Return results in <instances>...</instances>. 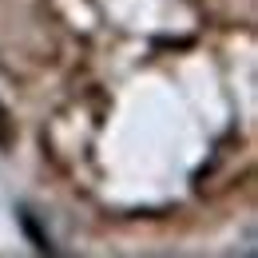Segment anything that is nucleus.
<instances>
[{
    "mask_svg": "<svg viewBox=\"0 0 258 258\" xmlns=\"http://www.w3.org/2000/svg\"><path fill=\"white\" fill-rule=\"evenodd\" d=\"M12 139H16V123H12L8 107L0 103V151H8V147H12Z\"/></svg>",
    "mask_w": 258,
    "mask_h": 258,
    "instance_id": "f03ea898",
    "label": "nucleus"
},
{
    "mask_svg": "<svg viewBox=\"0 0 258 258\" xmlns=\"http://www.w3.org/2000/svg\"><path fill=\"white\" fill-rule=\"evenodd\" d=\"M20 223H24V230H28V238H32V246L36 250H52V242H48V234L36 226V219L28 215V211H20Z\"/></svg>",
    "mask_w": 258,
    "mask_h": 258,
    "instance_id": "f257e3e1",
    "label": "nucleus"
}]
</instances>
